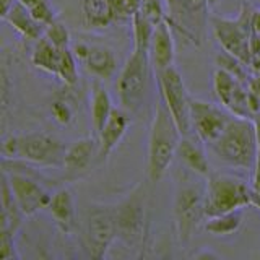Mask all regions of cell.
<instances>
[{"instance_id":"1","label":"cell","mask_w":260,"mask_h":260,"mask_svg":"<svg viewBox=\"0 0 260 260\" xmlns=\"http://www.w3.org/2000/svg\"><path fill=\"white\" fill-rule=\"evenodd\" d=\"M211 151L226 166L254 171L258 156V142L252 119L233 116L219 138L210 145Z\"/></svg>"},{"instance_id":"2","label":"cell","mask_w":260,"mask_h":260,"mask_svg":"<svg viewBox=\"0 0 260 260\" xmlns=\"http://www.w3.org/2000/svg\"><path fill=\"white\" fill-rule=\"evenodd\" d=\"M181 132L173 116L162 101L156 106L148 137V161L146 173L151 184L159 182L166 176L169 166L177 156V146L181 142Z\"/></svg>"},{"instance_id":"3","label":"cell","mask_w":260,"mask_h":260,"mask_svg":"<svg viewBox=\"0 0 260 260\" xmlns=\"http://www.w3.org/2000/svg\"><path fill=\"white\" fill-rule=\"evenodd\" d=\"M67 145L54 135L32 132L24 135H10L2 142L5 159H21L43 168H62Z\"/></svg>"},{"instance_id":"4","label":"cell","mask_w":260,"mask_h":260,"mask_svg":"<svg viewBox=\"0 0 260 260\" xmlns=\"http://www.w3.org/2000/svg\"><path fill=\"white\" fill-rule=\"evenodd\" d=\"M252 185L244 179L226 173H213L205 185V216H216L250 205ZM205 218V219H207Z\"/></svg>"},{"instance_id":"5","label":"cell","mask_w":260,"mask_h":260,"mask_svg":"<svg viewBox=\"0 0 260 260\" xmlns=\"http://www.w3.org/2000/svg\"><path fill=\"white\" fill-rule=\"evenodd\" d=\"M81 238L88 257L96 260L104 258L112 242L117 239L116 205L89 203L83 213Z\"/></svg>"},{"instance_id":"6","label":"cell","mask_w":260,"mask_h":260,"mask_svg":"<svg viewBox=\"0 0 260 260\" xmlns=\"http://www.w3.org/2000/svg\"><path fill=\"white\" fill-rule=\"evenodd\" d=\"M117 239L127 247L140 249L146 238V189L137 184L124 199L116 203Z\"/></svg>"},{"instance_id":"7","label":"cell","mask_w":260,"mask_h":260,"mask_svg":"<svg viewBox=\"0 0 260 260\" xmlns=\"http://www.w3.org/2000/svg\"><path fill=\"white\" fill-rule=\"evenodd\" d=\"M174 223L177 239L187 246L205 219V189L192 181H181L174 195Z\"/></svg>"},{"instance_id":"8","label":"cell","mask_w":260,"mask_h":260,"mask_svg":"<svg viewBox=\"0 0 260 260\" xmlns=\"http://www.w3.org/2000/svg\"><path fill=\"white\" fill-rule=\"evenodd\" d=\"M254 13V8L249 4H242L239 16L236 20L219 18V16L210 18L213 35L219 46L223 47V51L247 65L250 60V36Z\"/></svg>"},{"instance_id":"9","label":"cell","mask_w":260,"mask_h":260,"mask_svg":"<svg viewBox=\"0 0 260 260\" xmlns=\"http://www.w3.org/2000/svg\"><path fill=\"white\" fill-rule=\"evenodd\" d=\"M150 51L134 47L132 54L122 67L117 78V93L122 109L128 114H135L143 103L148 86V65Z\"/></svg>"},{"instance_id":"10","label":"cell","mask_w":260,"mask_h":260,"mask_svg":"<svg viewBox=\"0 0 260 260\" xmlns=\"http://www.w3.org/2000/svg\"><path fill=\"white\" fill-rule=\"evenodd\" d=\"M168 23L187 43L202 46L207 39L208 2L207 0H166Z\"/></svg>"},{"instance_id":"11","label":"cell","mask_w":260,"mask_h":260,"mask_svg":"<svg viewBox=\"0 0 260 260\" xmlns=\"http://www.w3.org/2000/svg\"><path fill=\"white\" fill-rule=\"evenodd\" d=\"M161 101L173 116L182 137L192 134L190 124V94L187 93L184 78L174 65L161 72H156Z\"/></svg>"},{"instance_id":"12","label":"cell","mask_w":260,"mask_h":260,"mask_svg":"<svg viewBox=\"0 0 260 260\" xmlns=\"http://www.w3.org/2000/svg\"><path fill=\"white\" fill-rule=\"evenodd\" d=\"M231 117L233 114L223 106H216L213 103L190 98L192 132H195V135L208 146L215 143L219 135L224 132Z\"/></svg>"},{"instance_id":"13","label":"cell","mask_w":260,"mask_h":260,"mask_svg":"<svg viewBox=\"0 0 260 260\" xmlns=\"http://www.w3.org/2000/svg\"><path fill=\"white\" fill-rule=\"evenodd\" d=\"M213 89L219 104L236 117L252 119L249 109V88L230 72L218 67L213 73Z\"/></svg>"},{"instance_id":"14","label":"cell","mask_w":260,"mask_h":260,"mask_svg":"<svg viewBox=\"0 0 260 260\" xmlns=\"http://www.w3.org/2000/svg\"><path fill=\"white\" fill-rule=\"evenodd\" d=\"M5 173L8 176V182H10L15 200L24 216H31L38 213L39 210L49 207L52 193H49L43 184H39L32 177L21 173L8 174V171H5Z\"/></svg>"},{"instance_id":"15","label":"cell","mask_w":260,"mask_h":260,"mask_svg":"<svg viewBox=\"0 0 260 260\" xmlns=\"http://www.w3.org/2000/svg\"><path fill=\"white\" fill-rule=\"evenodd\" d=\"M78 62L83 65L89 75L98 80H111L117 72V59L112 49L106 46L78 43L72 46Z\"/></svg>"},{"instance_id":"16","label":"cell","mask_w":260,"mask_h":260,"mask_svg":"<svg viewBox=\"0 0 260 260\" xmlns=\"http://www.w3.org/2000/svg\"><path fill=\"white\" fill-rule=\"evenodd\" d=\"M98 150H100V143H98V138L94 135L80 138V140L67 145L62 162L65 177L77 179L88 173L93 162L100 161L98 159Z\"/></svg>"},{"instance_id":"17","label":"cell","mask_w":260,"mask_h":260,"mask_svg":"<svg viewBox=\"0 0 260 260\" xmlns=\"http://www.w3.org/2000/svg\"><path fill=\"white\" fill-rule=\"evenodd\" d=\"M130 125V114L125 109H112V114L109 120L106 122L101 134L98 135V143H100V150H98V159L106 161L109 154L117 148V145L127 134V128Z\"/></svg>"},{"instance_id":"18","label":"cell","mask_w":260,"mask_h":260,"mask_svg":"<svg viewBox=\"0 0 260 260\" xmlns=\"http://www.w3.org/2000/svg\"><path fill=\"white\" fill-rule=\"evenodd\" d=\"M176 57V46L173 39V28L166 21L159 23L154 28L151 46H150V59L153 62L154 72H161L174 65Z\"/></svg>"},{"instance_id":"19","label":"cell","mask_w":260,"mask_h":260,"mask_svg":"<svg viewBox=\"0 0 260 260\" xmlns=\"http://www.w3.org/2000/svg\"><path fill=\"white\" fill-rule=\"evenodd\" d=\"M49 213L55 221L57 228L63 234H70L77 226V208L75 199L69 189H59L52 193L51 203H49Z\"/></svg>"},{"instance_id":"20","label":"cell","mask_w":260,"mask_h":260,"mask_svg":"<svg viewBox=\"0 0 260 260\" xmlns=\"http://www.w3.org/2000/svg\"><path fill=\"white\" fill-rule=\"evenodd\" d=\"M203 145L205 143L199 137L192 138V134L181 137V142H179L177 146V156L195 174H199L202 177H208L211 169L205 150H203Z\"/></svg>"},{"instance_id":"21","label":"cell","mask_w":260,"mask_h":260,"mask_svg":"<svg viewBox=\"0 0 260 260\" xmlns=\"http://www.w3.org/2000/svg\"><path fill=\"white\" fill-rule=\"evenodd\" d=\"M81 18L89 29L108 28L116 21L112 0H81Z\"/></svg>"},{"instance_id":"22","label":"cell","mask_w":260,"mask_h":260,"mask_svg":"<svg viewBox=\"0 0 260 260\" xmlns=\"http://www.w3.org/2000/svg\"><path fill=\"white\" fill-rule=\"evenodd\" d=\"M4 21L12 24V26L18 31L23 38H26L29 41H38L44 36L46 28L31 15L29 8H26L20 2H16L12 7V10L8 12V15L4 18Z\"/></svg>"},{"instance_id":"23","label":"cell","mask_w":260,"mask_h":260,"mask_svg":"<svg viewBox=\"0 0 260 260\" xmlns=\"http://www.w3.org/2000/svg\"><path fill=\"white\" fill-rule=\"evenodd\" d=\"M2 215H0V231H8L15 234L20 230L23 221V211L20 210L18 203L15 200V195L12 192L10 182H8V176L4 171L2 173Z\"/></svg>"},{"instance_id":"24","label":"cell","mask_w":260,"mask_h":260,"mask_svg":"<svg viewBox=\"0 0 260 260\" xmlns=\"http://www.w3.org/2000/svg\"><path fill=\"white\" fill-rule=\"evenodd\" d=\"M112 100L109 91L106 89L100 80L96 78L91 88V125H93V135L98 137L104 128L106 122L109 120L112 114Z\"/></svg>"},{"instance_id":"25","label":"cell","mask_w":260,"mask_h":260,"mask_svg":"<svg viewBox=\"0 0 260 260\" xmlns=\"http://www.w3.org/2000/svg\"><path fill=\"white\" fill-rule=\"evenodd\" d=\"M31 63L36 69L43 70L46 73H51L55 77L57 63H59V49H57L47 38H41L36 41L35 49L31 54Z\"/></svg>"},{"instance_id":"26","label":"cell","mask_w":260,"mask_h":260,"mask_svg":"<svg viewBox=\"0 0 260 260\" xmlns=\"http://www.w3.org/2000/svg\"><path fill=\"white\" fill-rule=\"evenodd\" d=\"M205 231L213 236H231L242 226V210L228 211L223 215L210 216L205 219Z\"/></svg>"},{"instance_id":"27","label":"cell","mask_w":260,"mask_h":260,"mask_svg":"<svg viewBox=\"0 0 260 260\" xmlns=\"http://www.w3.org/2000/svg\"><path fill=\"white\" fill-rule=\"evenodd\" d=\"M55 77L67 86H75L78 83V59L72 46L59 49V63H57Z\"/></svg>"},{"instance_id":"28","label":"cell","mask_w":260,"mask_h":260,"mask_svg":"<svg viewBox=\"0 0 260 260\" xmlns=\"http://www.w3.org/2000/svg\"><path fill=\"white\" fill-rule=\"evenodd\" d=\"M132 26H134V47H140V49L150 51L151 38L156 26H154L142 12L135 13V16L132 18Z\"/></svg>"},{"instance_id":"29","label":"cell","mask_w":260,"mask_h":260,"mask_svg":"<svg viewBox=\"0 0 260 260\" xmlns=\"http://www.w3.org/2000/svg\"><path fill=\"white\" fill-rule=\"evenodd\" d=\"M216 63H218V67L224 69L226 72H230L231 75H234L238 80H241L244 85H249L252 77H249V73H247V67H249L247 63H244L242 60L236 59L234 55L228 54V52L219 54L216 57Z\"/></svg>"},{"instance_id":"30","label":"cell","mask_w":260,"mask_h":260,"mask_svg":"<svg viewBox=\"0 0 260 260\" xmlns=\"http://www.w3.org/2000/svg\"><path fill=\"white\" fill-rule=\"evenodd\" d=\"M44 38H47L51 43L57 47V49H62V47H70V32L67 29L63 23H60L59 20L52 21L51 24H47L46 29H44Z\"/></svg>"},{"instance_id":"31","label":"cell","mask_w":260,"mask_h":260,"mask_svg":"<svg viewBox=\"0 0 260 260\" xmlns=\"http://www.w3.org/2000/svg\"><path fill=\"white\" fill-rule=\"evenodd\" d=\"M116 21L132 20L137 12H140L142 0H112Z\"/></svg>"},{"instance_id":"32","label":"cell","mask_w":260,"mask_h":260,"mask_svg":"<svg viewBox=\"0 0 260 260\" xmlns=\"http://www.w3.org/2000/svg\"><path fill=\"white\" fill-rule=\"evenodd\" d=\"M51 112L54 120L60 125H70L75 120V111H73L72 104H69V101L65 100L54 101L51 106Z\"/></svg>"},{"instance_id":"33","label":"cell","mask_w":260,"mask_h":260,"mask_svg":"<svg viewBox=\"0 0 260 260\" xmlns=\"http://www.w3.org/2000/svg\"><path fill=\"white\" fill-rule=\"evenodd\" d=\"M29 12L31 15L35 16V18L43 24V26L46 28L47 24H51L52 21L57 20V16H55V12H54V8H52V4H51V0H46V2H41L35 7H31L29 8Z\"/></svg>"},{"instance_id":"34","label":"cell","mask_w":260,"mask_h":260,"mask_svg":"<svg viewBox=\"0 0 260 260\" xmlns=\"http://www.w3.org/2000/svg\"><path fill=\"white\" fill-rule=\"evenodd\" d=\"M15 234L8 231H0V258L2 260H13L20 258L15 249Z\"/></svg>"},{"instance_id":"35","label":"cell","mask_w":260,"mask_h":260,"mask_svg":"<svg viewBox=\"0 0 260 260\" xmlns=\"http://www.w3.org/2000/svg\"><path fill=\"white\" fill-rule=\"evenodd\" d=\"M252 190H260V150H258V156H257V162H255V168L252 171Z\"/></svg>"},{"instance_id":"36","label":"cell","mask_w":260,"mask_h":260,"mask_svg":"<svg viewBox=\"0 0 260 260\" xmlns=\"http://www.w3.org/2000/svg\"><path fill=\"white\" fill-rule=\"evenodd\" d=\"M247 88H249V91H252V93L257 94V96L260 98V72L255 73V75L250 78Z\"/></svg>"},{"instance_id":"37","label":"cell","mask_w":260,"mask_h":260,"mask_svg":"<svg viewBox=\"0 0 260 260\" xmlns=\"http://www.w3.org/2000/svg\"><path fill=\"white\" fill-rule=\"evenodd\" d=\"M16 2H18V0H0V4H2V13H0V16H2V20L8 15V12L12 10V7H13Z\"/></svg>"},{"instance_id":"38","label":"cell","mask_w":260,"mask_h":260,"mask_svg":"<svg viewBox=\"0 0 260 260\" xmlns=\"http://www.w3.org/2000/svg\"><path fill=\"white\" fill-rule=\"evenodd\" d=\"M252 32L260 36V12H255L254 18H252Z\"/></svg>"},{"instance_id":"39","label":"cell","mask_w":260,"mask_h":260,"mask_svg":"<svg viewBox=\"0 0 260 260\" xmlns=\"http://www.w3.org/2000/svg\"><path fill=\"white\" fill-rule=\"evenodd\" d=\"M252 122H254V127H255L257 142H258V150H260V109H258V112L255 114V116L252 117Z\"/></svg>"},{"instance_id":"40","label":"cell","mask_w":260,"mask_h":260,"mask_svg":"<svg viewBox=\"0 0 260 260\" xmlns=\"http://www.w3.org/2000/svg\"><path fill=\"white\" fill-rule=\"evenodd\" d=\"M250 205L260 210V190H252V199H250Z\"/></svg>"},{"instance_id":"41","label":"cell","mask_w":260,"mask_h":260,"mask_svg":"<svg viewBox=\"0 0 260 260\" xmlns=\"http://www.w3.org/2000/svg\"><path fill=\"white\" fill-rule=\"evenodd\" d=\"M20 4H23L26 8H31V7H35L41 2H46V0H18Z\"/></svg>"},{"instance_id":"42","label":"cell","mask_w":260,"mask_h":260,"mask_svg":"<svg viewBox=\"0 0 260 260\" xmlns=\"http://www.w3.org/2000/svg\"><path fill=\"white\" fill-rule=\"evenodd\" d=\"M207 2H208V5H210V7H213V5H216V4H218V0H207Z\"/></svg>"}]
</instances>
